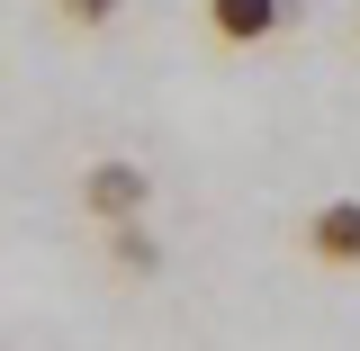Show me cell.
<instances>
[{
    "label": "cell",
    "instance_id": "4",
    "mask_svg": "<svg viewBox=\"0 0 360 351\" xmlns=\"http://www.w3.org/2000/svg\"><path fill=\"white\" fill-rule=\"evenodd\" d=\"M108 253H117V270H135V279L162 262V253H153V234H144L135 217H117V225H108Z\"/></svg>",
    "mask_w": 360,
    "mask_h": 351
},
{
    "label": "cell",
    "instance_id": "1",
    "mask_svg": "<svg viewBox=\"0 0 360 351\" xmlns=\"http://www.w3.org/2000/svg\"><path fill=\"white\" fill-rule=\"evenodd\" d=\"M144 198H153L144 162H90V172H82V208H90L99 225H117V217H144Z\"/></svg>",
    "mask_w": 360,
    "mask_h": 351
},
{
    "label": "cell",
    "instance_id": "5",
    "mask_svg": "<svg viewBox=\"0 0 360 351\" xmlns=\"http://www.w3.org/2000/svg\"><path fill=\"white\" fill-rule=\"evenodd\" d=\"M54 9H63V27H108L127 0H54Z\"/></svg>",
    "mask_w": 360,
    "mask_h": 351
},
{
    "label": "cell",
    "instance_id": "2",
    "mask_svg": "<svg viewBox=\"0 0 360 351\" xmlns=\"http://www.w3.org/2000/svg\"><path fill=\"white\" fill-rule=\"evenodd\" d=\"M288 18H297V0H207V27H217V45H270Z\"/></svg>",
    "mask_w": 360,
    "mask_h": 351
},
{
    "label": "cell",
    "instance_id": "3",
    "mask_svg": "<svg viewBox=\"0 0 360 351\" xmlns=\"http://www.w3.org/2000/svg\"><path fill=\"white\" fill-rule=\"evenodd\" d=\"M307 253L324 270H360V198H324L307 217Z\"/></svg>",
    "mask_w": 360,
    "mask_h": 351
}]
</instances>
